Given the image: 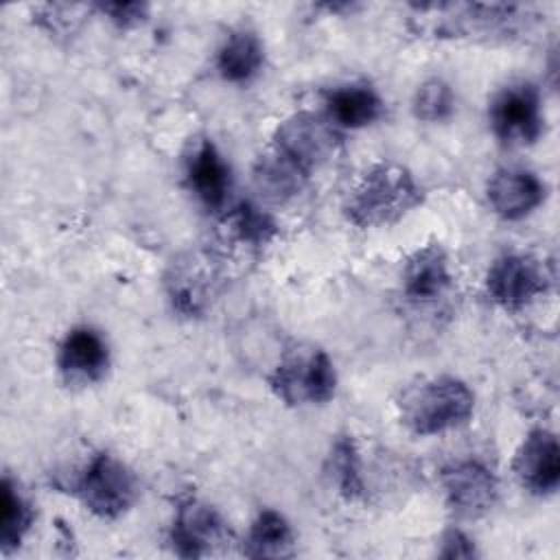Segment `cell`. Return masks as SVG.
I'll return each mask as SVG.
<instances>
[{
    "mask_svg": "<svg viewBox=\"0 0 560 560\" xmlns=\"http://www.w3.org/2000/svg\"><path fill=\"white\" fill-rule=\"evenodd\" d=\"M422 203V190L413 175L394 162L368 168L350 190L343 212L357 228H383L400 221Z\"/></svg>",
    "mask_w": 560,
    "mask_h": 560,
    "instance_id": "cell-1",
    "label": "cell"
},
{
    "mask_svg": "<svg viewBox=\"0 0 560 560\" xmlns=\"http://www.w3.org/2000/svg\"><path fill=\"white\" fill-rule=\"evenodd\" d=\"M475 411V394L455 376L409 385L398 398L400 422L413 435H440L464 427Z\"/></svg>",
    "mask_w": 560,
    "mask_h": 560,
    "instance_id": "cell-2",
    "label": "cell"
},
{
    "mask_svg": "<svg viewBox=\"0 0 560 560\" xmlns=\"http://www.w3.org/2000/svg\"><path fill=\"white\" fill-rule=\"evenodd\" d=\"M269 387L291 407L324 405L335 396L337 372L322 348L300 346L276 365L269 376Z\"/></svg>",
    "mask_w": 560,
    "mask_h": 560,
    "instance_id": "cell-3",
    "label": "cell"
},
{
    "mask_svg": "<svg viewBox=\"0 0 560 560\" xmlns=\"http://www.w3.org/2000/svg\"><path fill=\"white\" fill-rule=\"evenodd\" d=\"M74 492L88 512L114 521L136 503L138 479L118 457L98 453L81 472Z\"/></svg>",
    "mask_w": 560,
    "mask_h": 560,
    "instance_id": "cell-4",
    "label": "cell"
},
{
    "mask_svg": "<svg viewBox=\"0 0 560 560\" xmlns=\"http://www.w3.org/2000/svg\"><path fill=\"white\" fill-rule=\"evenodd\" d=\"M339 140L332 122L313 112H295L273 131V149L306 173L328 162L335 155Z\"/></svg>",
    "mask_w": 560,
    "mask_h": 560,
    "instance_id": "cell-5",
    "label": "cell"
},
{
    "mask_svg": "<svg viewBox=\"0 0 560 560\" xmlns=\"http://www.w3.org/2000/svg\"><path fill=\"white\" fill-rule=\"evenodd\" d=\"M488 116L494 136L508 144H532L542 133L540 94L527 81L505 85L492 98Z\"/></svg>",
    "mask_w": 560,
    "mask_h": 560,
    "instance_id": "cell-6",
    "label": "cell"
},
{
    "mask_svg": "<svg viewBox=\"0 0 560 560\" xmlns=\"http://www.w3.org/2000/svg\"><path fill=\"white\" fill-rule=\"evenodd\" d=\"M549 282L551 278L538 260L523 254H505L488 269L486 293L497 306L518 311L542 295Z\"/></svg>",
    "mask_w": 560,
    "mask_h": 560,
    "instance_id": "cell-7",
    "label": "cell"
},
{
    "mask_svg": "<svg viewBox=\"0 0 560 560\" xmlns=\"http://www.w3.org/2000/svg\"><path fill=\"white\" fill-rule=\"evenodd\" d=\"M232 540V532L221 514L190 497L177 505L173 527H171V545L182 558H203L214 553L219 547Z\"/></svg>",
    "mask_w": 560,
    "mask_h": 560,
    "instance_id": "cell-8",
    "label": "cell"
},
{
    "mask_svg": "<svg viewBox=\"0 0 560 560\" xmlns=\"http://www.w3.org/2000/svg\"><path fill=\"white\" fill-rule=\"evenodd\" d=\"M440 483L451 510L464 518H479L488 514L499 497L497 477L477 459H457L446 464L440 472Z\"/></svg>",
    "mask_w": 560,
    "mask_h": 560,
    "instance_id": "cell-9",
    "label": "cell"
},
{
    "mask_svg": "<svg viewBox=\"0 0 560 560\" xmlns=\"http://www.w3.org/2000/svg\"><path fill=\"white\" fill-rule=\"evenodd\" d=\"M512 472L532 494H551L560 481V446L551 431L532 429L516 448Z\"/></svg>",
    "mask_w": 560,
    "mask_h": 560,
    "instance_id": "cell-10",
    "label": "cell"
},
{
    "mask_svg": "<svg viewBox=\"0 0 560 560\" xmlns=\"http://www.w3.org/2000/svg\"><path fill=\"white\" fill-rule=\"evenodd\" d=\"M486 197L494 214L505 221H518L545 201L547 186L532 171L501 168L490 177Z\"/></svg>",
    "mask_w": 560,
    "mask_h": 560,
    "instance_id": "cell-11",
    "label": "cell"
},
{
    "mask_svg": "<svg viewBox=\"0 0 560 560\" xmlns=\"http://www.w3.org/2000/svg\"><path fill=\"white\" fill-rule=\"evenodd\" d=\"M57 365L70 385L96 383L105 376L109 365L107 343L96 330L88 326L72 328L59 346Z\"/></svg>",
    "mask_w": 560,
    "mask_h": 560,
    "instance_id": "cell-12",
    "label": "cell"
},
{
    "mask_svg": "<svg viewBox=\"0 0 560 560\" xmlns=\"http://www.w3.org/2000/svg\"><path fill=\"white\" fill-rule=\"evenodd\" d=\"M186 179L208 210H221L230 195V166L210 140H199L186 158Z\"/></svg>",
    "mask_w": 560,
    "mask_h": 560,
    "instance_id": "cell-13",
    "label": "cell"
},
{
    "mask_svg": "<svg viewBox=\"0 0 560 560\" xmlns=\"http://www.w3.org/2000/svg\"><path fill=\"white\" fill-rule=\"evenodd\" d=\"M453 276L448 267V256L438 243L416 249L405 262L402 293L411 302H433L448 291Z\"/></svg>",
    "mask_w": 560,
    "mask_h": 560,
    "instance_id": "cell-14",
    "label": "cell"
},
{
    "mask_svg": "<svg viewBox=\"0 0 560 560\" xmlns=\"http://www.w3.org/2000/svg\"><path fill=\"white\" fill-rule=\"evenodd\" d=\"M328 118L346 129L372 125L383 114V101L370 85H339L326 96Z\"/></svg>",
    "mask_w": 560,
    "mask_h": 560,
    "instance_id": "cell-15",
    "label": "cell"
},
{
    "mask_svg": "<svg viewBox=\"0 0 560 560\" xmlns=\"http://www.w3.org/2000/svg\"><path fill=\"white\" fill-rule=\"evenodd\" d=\"M206 260H184L173 265V273L166 280L171 304L177 313L186 317H197L208 306V291L212 284L210 267H203Z\"/></svg>",
    "mask_w": 560,
    "mask_h": 560,
    "instance_id": "cell-16",
    "label": "cell"
},
{
    "mask_svg": "<svg viewBox=\"0 0 560 560\" xmlns=\"http://www.w3.org/2000/svg\"><path fill=\"white\" fill-rule=\"evenodd\" d=\"M306 177H308V173L304 168H300L295 162H291L276 149L271 153L262 155L254 168L256 188L260 190V195L265 199L276 201V203H282V201L295 197L304 188Z\"/></svg>",
    "mask_w": 560,
    "mask_h": 560,
    "instance_id": "cell-17",
    "label": "cell"
},
{
    "mask_svg": "<svg viewBox=\"0 0 560 560\" xmlns=\"http://www.w3.org/2000/svg\"><path fill=\"white\" fill-rule=\"evenodd\" d=\"M295 538L287 518L276 510H262L245 538L243 553L247 558H287L293 556Z\"/></svg>",
    "mask_w": 560,
    "mask_h": 560,
    "instance_id": "cell-18",
    "label": "cell"
},
{
    "mask_svg": "<svg viewBox=\"0 0 560 560\" xmlns=\"http://www.w3.org/2000/svg\"><path fill=\"white\" fill-rule=\"evenodd\" d=\"M262 59L265 52L258 35H254L252 31H236L221 46L217 68L225 81L245 83L258 74Z\"/></svg>",
    "mask_w": 560,
    "mask_h": 560,
    "instance_id": "cell-19",
    "label": "cell"
},
{
    "mask_svg": "<svg viewBox=\"0 0 560 560\" xmlns=\"http://www.w3.org/2000/svg\"><path fill=\"white\" fill-rule=\"evenodd\" d=\"M2 499H0V549L4 553L20 547L26 532L33 523V508L22 497L18 486L4 477L2 479Z\"/></svg>",
    "mask_w": 560,
    "mask_h": 560,
    "instance_id": "cell-20",
    "label": "cell"
},
{
    "mask_svg": "<svg viewBox=\"0 0 560 560\" xmlns=\"http://www.w3.org/2000/svg\"><path fill=\"white\" fill-rule=\"evenodd\" d=\"M328 472L337 490L348 499L357 501L365 492V481L361 472V457L357 444L350 435H341L335 440L328 455Z\"/></svg>",
    "mask_w": 560,
    "mask_h": 560,
    "instance_id": "cell-21",
    "label": "cell"
},
{
    "mask_svg": "<svg viewBox=\"0 0 560 560\" xmlns=\"http://www.w3.org/2000/svg\"><path fill=\"white\" fill-rule=\"evenodd\" d=\"M228 223L234 236L247 245H267L276 236V223L271 214H267L265 210H260L249 201L238 203L230 212Z\"/></svg>",
    "mask_w": 560,
    "mask_h": 560,
    "instance_id": "cell-22",
    "label": "cell"
},
{
    "mask_svg": "<svg viewBox=\"0 0 560 560\" xmlns=\"http://www.w3.org/2000/svg\"><path fill=\"white\" fill-rule=\"evenodd\" d=\"M413 116L424 122H442L455 109V94L442 79L424 81L413 94Z\"/></svg>",
    "mask_w": 560,
    "mask_h": 560,
    "instance_id": "cell-23",
    "label": "cell"
},
{
    "mask_svg": "<svg viewBox=\"0 0 560 560\" xmlns=\"http://www.w3.org/2000/svg\"><path fill=\"white\" fill-rule=\"evenodd\" d=\"M96 7L120 28L140 24L149 11V7L144 2H105V4H96Z\"/></svg>",
    "mask_w": 560,
    "mask_h": 560,
    "instance_id": "cell-24",
    "label": "cell"
},
{
    "mask_svg": "<svg viewBox=\"0 0 560 560\" xmlns=\"http://www.w3.org/2000/svg\"><path fill=\"white\" fill-rule=\"evenodd\" d=\"M440 558H475L479 556L477 549H475V542L459 529H448L444 532L442 540H440V551H438Z\"/></svg>",
    "mask_w": 560,
    "mask_h": 560,
    "instance_id": "cell-25",
    "label": "cell"
}]
</instances>
